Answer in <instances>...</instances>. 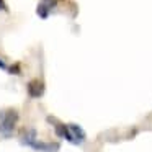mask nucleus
Listing matches in <instances>:
<instances>
[{
	"instance_id": "nucleus-1",
	"label": "nucleus",
	"mask_w": 152,
	"mask_h": 152,
	"mask_svg": "<svg viewBox=\"0 0 152 152\" xmlns=\"http://www.w3.org/2000/svg\"><path fill=\"white\" fill-rule=\"evenodd\" d=\"M18 121V113L15 110H7V111H0V134L12 136L15 129V124Z\"/></svg>"
},
{
	"instance_id": "nucleus-2",
	"label": "nucleus",
	"mask_w": 152,
	"mask_h": 152,
	"mask_svg": "<svg viewBox=\"0 0 152 152\" xmlns=\"http://www.w3.org/2000/svg\"><path fill=\"white\" fill-rule=\"evenodd\" d=\"M26 92H28V95H30L31 98H39V96H43V93H44V83L41 82L39 79L30 80L28 85H26Z\"/></svg>"
},
{
	"instance_id": "nucleus-3",
	"label": "nucleus",
	"mask_w": 152,
	"mask_h": 152,
	"mask_svg": "<svg viewBox=\"0 0 152 152\" xmlns=\"http://www.w3.org/2000/svg\"><path fill=\"white\" fill-rule=\"evenodd\" d=\"M56 134L61 136V137H66L67 141H70V142H75L72 132H70V128H69V126H66V124H57L56 126Z\"/></svg>"
},
{
	"instance_id": "nucleus-4",
	"label": "nucleus",
	"mask_w": 152,
	"mask_h": 152,
	"mask_svg": "<svg viewBox=\"0 0 152 152\" xmlns=\"http://www.w3.org/2000/svg\"><path fill=\"white\" fill-rule=\"evenodd\" d=\"M33 149H36L39 152H54L59 149V145L57 144H46V142H34Z\"/></svg>"
},
{
	"instance_id": "nucleus-5",
	"label": "nucleus",
	"mask_w": 152,
	"mask_h": 152,
	"mask_svg": "<svg viewBox=\"0 0 152 152\" xmlns=\"http://www.w3.org/2000/svg\"><path fill=\"white\" fill-rule=\"evenodd\" d=\"M69 128H70V132H72L75 142H83V139H85V132L82 131V128L77 126V124H69Z\"/></svg>"
},
{
	"instance_id": "nucleus-6",
	"label": "nucleus",
	"mask_w": 152,
	"mask_h": 152,
	"mask_svg": "<svg viewBox=\"0 0 152 152\" xmlns=\"http://www.w3.org/2000/svg\"><path fill=\"white\" fill-rule=\"evenodd\" d=\"M34 142H36V129H30V131L21 137V144H26V145H31V147H33Z\"/></svg>"
},
{
	"instance_id": "nucleus-7",
	"label": "nucleus",
	"mask_w": 152,
	"mask_h": 152,
	"mask_svg": "<svg viewBox=\"0 0 152 152\" xmlns=\"http://www.w3.org/2000/svg\"><path fill=\"white\" fill-rule=\"evenodd\" d=\"M49 12H51V7H49V5H46L44 2H41V4L38 5V8H36V13L39 15L41 18H48V17H49Z\"/></svg>"
},
{
	"instance_id": "nucleus-8",
	"label": "nucleus",
	"mask_w": 152,
	"mask_h": 152,
	"mask_svg": "<svg viewBox=\"0 0 152 152\" xmlns=\"http://www.w3.org/2000/svg\"><path fill=\"white\" fill-rule=\"evenodd\" d=\"M8 70H10V74H15V75H20V72H21V70H20V64H15V66H12Z\"/></svg>"
},
{
	"instance_id": "nucleus-9",
	"label": "nucleus",
	"mask_w": 152,
	"mask_h": 152,
	"mask_svg": "<svg viewBox=\"0 0 152 152\" xmlns=\"http://www.w3.org/2000/svg\"><path fill=\"white\" fill-rule=\"evenodd\" d=\"M41 2H44L46 5H49L51 8H54V7H56V4H57V0H41Z\"/></svg>"
},
{
	"instance_id": "nucleus-10",
	"label": "nucleus",
	"mask_w": 152,
	"mask_h": 152,
	"mask_svg": "<svg viewBox=\"0 0 152 152\" xmlns=\"http://www.w3.org/2000/svg\"><path fill=\"white\" fill-rule=\"evenodd\" d=\"M0 10H4V12H7L8 8H7V5H5V2L4 0H0Z\"/></svg>"
},
{
	"instance_id": "nucleus-11",
	"label": "nucleus",
	"mask_w": 152,
	"mask_h": 152,
	"mask_svg": "<svg viewBox=\"0 0 152 152\" xmlns=\"http://www.w3.org/2000/svg\"><path fill=\"white\" fill-rule=\"evenodd\" d=\"M0 69H4V70H7V64L4 62V61L0 59Z\"/></svg>"
}]
</instances>
